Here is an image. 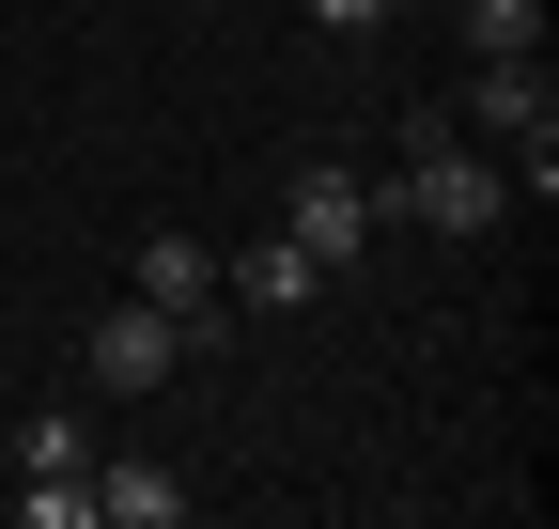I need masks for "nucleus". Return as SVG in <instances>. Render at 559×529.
I'll use <instances>...</instances> for the list:
<instances>
[{"label": "nucleus", "mask_w": 559, "mask_h": 529, "mask_svg": "<svg viewBox=\"0 0 559 529\" xmlns=\"http://www.w3.org/2000/svg\"><path fill=\"white\" fill-rule=\"evenodd\" d=\"M389 16V0H311V32H373Z\"/></svg>", "instance_id": "obj_11"}, {"label": "nucleus", "mask_w": 559, "mask_h": 529, "mask_svg": "<svg viewBox=\"0 0 559 529\" xmlns=\"http://www.w3.org/2000/svg\"><path fill=\"white\" fill-rule=\"evenodd\" d=\"M451 125H466V141L498 156L513 187H544V172H559V94H544V47H528V62H466Z\"/></svg>", "instance_id": "obj_2"}, {"label": "nucleus", "mask_w": 559, "mask_h": 529, "mask_svg": "<svg viewBox=\"0 0 559 529\" xmlns=\"http://www.w3.org/2000/svg\"><path fill=\"white\" fill-rule=\"evenodd\" d=\"M140 296H156L171 327H187V343H218V249H202V234H140Z\"/></svg>", "instance_id": "obj_5"}, {"label": "nucleus", "mask_w": 559, "mask_h": 529, "mask_svg": "<svg viewBox=\"0 0 559 529\" xmlns=\"http://www.w3.org/2000/svg\"><path fill=\"white\" fill-rule=\"evenodd\" d=\"M171 514H187L171 468H94V529H171Z\"/></svg>", "instance_id": "obj_8"}, {"label": "nucleus", "mask_w": 559, "mask_h": 529, "mask_svg": "<svg viewBox=\"0 0 559 529\" xmlns=\"http://www.w3.org/2000/svg\"><path fill=\"white\" fill-rule=\"evenodd\" d=\"M466 16V62H528L544 47V0H451Z\"/></svg>", "instance_id": "obj_9"}, {"label": "nucleus", "mask_w": 559, "mask_h": 529, "mask_svg": "<svg viewBox=\"0 0 559 529\" xmlns=\"http://www.w3.org/2000/svg\"><path fill=\"white\" fill-rule=\"evenodd\" d=\"M79 468H94V421L79 405H32L16 421V483H79Z\"/></svg>", "instance_id": "obj_7"}, {"label": "nucleus", "mask_w": 559, "mask_h": 529, "mask_svg": "<svg viewBox=\"0 0 559 529\" xmlns=\"http://www.w3.org/2000/svg\"><path fill=\"white\" fill-rule=\"evenodd\" d=\"M373 203H389V234H404V219H419V234H498L528 187L481 156V141H436V156H389V172H373Z\"/></svg>", "instance_id": "obj_1"}, {"label": "nucleus", "mask_w": 559, "mask_h": 529, "mask_svg": "<svg viewBox=\"0 0 559 529\" xmlns=\"http://www.w3.org/2000/svg\"><path fill=\"white\" fill-rule=\"evenodd\" d=\"M218 296H234V311H264V327H280V311H311V296H326V264H311V249H296V234H264V249H234V264H218Z\"/></svg>", "instance_id": "obj_6"}, {"label": "nucleus", "mask_w": 559, "mask_h": 529, "mask_svg": "<svg viewBox=\"0 0 559 529\" xmlns=\"http://www.w3.org/2000/svg\"><path fill=\"white\" fill-rule=\"evenodd\" d=\"M187 358H202V343H187V327H171L156 296H124V311L94 327V343H79V374L109 389V405H140V389H156V374H187Z\"/></svg>", "instance_id": "obj_4"}, {"label": "nucleus", "mask_w": 559, "mask_h": 529, "mask_svg": "<svg viewBox=\"0 0 559 529\" xmlns=\"http://www.w3.org/2000/svg\"><path fill=\"white\" fill-rule=\"evenodd\" d=\"M280 234H296V249L326 264V281H342V264H358V249L389 234V203H373V172H342V156H311V172H296V203H280Z\"/></svg>", "instance_id": "obj_3"}, {"label": "nucleus", "mask_w": 559, "mask_h": 529, "mask_svg": "<svg viewBox=\"0 0 559 529\" xmlns=\"http://www.w3.org/2000/svg\"><path fill=\"white\" fill-rule=\"evenodd\" d=\"M16 514H32V529H94V468H79V483H16Z\"/></svg>", "instance_id": "obj_10"}]
</instances>
